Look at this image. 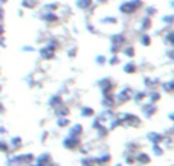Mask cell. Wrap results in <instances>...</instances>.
Returning a JSON list of instances; mask_svg holds the SVG:
<instances>
[{"instance_id": "obj_12", "label": "cell", "mask_w": 174, "mask_h": 166, "mask_svg": "<svg viewBox=\"0 0 174 166\" xmlns=\"http://www.w3.org/2000/svg\"><path fill=\"white\" fill-rule=\"evenodd\" d=\"M81 165H83V166H95V165H96V159H92V157L83 159V160H81Z\"/></svg>"}, {"instance_id": "obj_25", "label": "cell", "mask_w": 174, "mask_h": 166, "mask_svg": "<svg viewBox=\"0 0 174 166\" xmlns=\"http://www.w3.org/2000/svg\"><path fill=\"white\" fill-rule=\"evenodd\" d=\"M153 151H154L156 156H160V154H162V149H160L157 145H153Z\"/></svg>"}, {"instance_id": "obj_13", "label": "cell", "mask_w": 174, "mask_h": 166, "mask_svg": "<svg viewBox=\"0 0 174 166\" xmlns=\"http://www.w3.org/2000/svg\"><path fill=\"white\" fill-rule=\"evenodd\" d=\"M110 162V156L109 154H105V156H101V159H96V165H105V163H109Z\"/></svg>"}, {"instance_id": "obj_16", "label": "cell", "mask_w": 174, "mask_h": 166, "mask_svg": "<svg viewBox=\"0 0 174 166\" xmlns=\"http://www.w3.org/2000/svg\"><path fill=\"white\" fill-rule=\"evenodd\" d=\"M38 3V0H23V6L24 8H34Z\"/></svg>"}, {"instance_id": "obj_5", "label": "cell", "mask_w": 174, "mask_h": 166, "mask_svg": "<svg viewBox=\"0 0 174 166\" xmlns=\"http://www.w3.org/2000/svg\"><path fill=\"white\" fill-rule=\"evenodd\" d=\"M81 133H83V126L79 125V123L73 125L72 128L69 130V136L70 137H78V136H81Z\"/></svg>"}, {"instance_id": "obj_30", "label": "cell", "mask_w": 174, "mask_h": 166, "mask_svg": "<svg viewBox=\"0 0 174 166\" xmlns=\"http://www.w3.org/2000/svg\"><path fill=\"white\" fill-rule=\"evenodd\" d=\"M150 98H151V102H153V101H157L160 96H159V93H151V96H150Z\"/></svg>"}, {"instance_id": "obj_40", "label": "cell", "mask_w": 174, "mask_h": 166, "mask_svg": "<svg viewBox=\"0 0 174 166\" xmlns=\"http://www.w3.org/2000/svg\"><path fill=\"white\" fill-rule=\"evenodd\" d=\"M99 2H104V0H99Z\"/></svg>"}, {"instance_id": "obj_38", "label": "cell", "mask_w": 174, "mask_h": 166, "mask_svg": "<svg viewBox=\"0 0 174 166\" xmlns=\"http://www.w3.org/2000/svg\"><path fill=\"white\" fill-rule=\"evenodd\" d=\"M6 2V0H0V3H5Z\"/></svg>"}, {"instance_id": "obj_18", "label": "cell", "mask_w": 174, "mask_h": 166, "mask_svg": "<svg viewBox=\"0 0 174 166\" xmlns=\"http://www.w3.org/2000/svg\"><path fill=\"white\" fill-rule=\"evenodd\" d=\"M57 123H58V126L64 128V126H67V125H69V119H67V118H60Z\"/></svg>"}, {"instance_id": "obj_31", "label": "cell", "mask_w": 174, "mask_h": 166, "mask_svg": "<svg viewBox=\"0 0 174 166\" xmlns=\"http://www.w3.org/2000/svg\"><path fill=\"white\" fill-rule=\"evenodd\" d=\"M3 34H5V28H3V24L0 23V37H3Z\"/></svg>"}, {"instance_id": "obj_32", "label": "cell", "mask_w": 174, "mask_h": 166, "mask_svg": "<svg viewBox=\"0 0 174 166\" xmlns=\"http://www.w3.org/2000/svg\"><path fill=\"white\" fill-rule=\"evenodd\" d=\"M110 62H112V64H118V62H119V59H118V57H113Z\"/></svg>"}, {"instance_id": "obj_37", "label": "cell", "mask_w": 174, "mask_h": 166, "mask_svg": "<svg viewBox=\"0 0 174 166\" xmlns=\"http://www.w3.org/2000/svg\"><path fill=\"white\" fill-rule=\"evenodd\" d=\"M170 119H173V120H174V113H171V114H170Z\"/></svg>"}, {"instance_id": "obj_9", "label": "cell", "mask_w": 174, "mask_h": 166, "mask_svg": "<svg viewBox=\"0 0 174 166\" xmlns=\"http://www.w3.org/2000/svg\"><path fill=\"white\" fill-rule=\"evenodd\" d=\"M49 104H50L53 108H58V107H61V105H63V99H61L60 96H53V98H50Z\"/></svg>"}, {"instance_id": "obj_2", "label": "cell", "mask_w": 174, "mask_h": 166, "mask_svg": "<svg viewBox=\"0 0 174 166\" xmlns=\"http://www.w3.org/2000/svg\"><path fill=\"white\" fill-rule=\"evenodd\" d=\"M55 46H53V43H50V44H47L46 47H43L41 50H40V55H41V58L43 59H52L53 58V55H55Z\"/></svg>"}, {"instance_id": "obj_24", "label": "cell", "mask_w": 174, "mask_h": 166, "mask_svg": "<svg viewBox=\"0 0 174 166\" xmlns=\"http://www.w3.org/2000/svg\"><path fill=\"white\" fill-rule=\"evenodd\" d=\"M164 21H167V24H173L174 15H167V17H164Z\"/></svg>"}, {"instance_id": "obj_20", "label": "cell", "mask_w": 174, "mask_h": 166, "mask_svg": "<svg viewBox=\"0 0 174 166\" xmlns=\"http://www.w3.org/2000/svg\"><path fill=\"white\" fill-rule=\"evenodd\" d=\"M127 73H135L136 72V66L135 64H133V62H130V64H127L125 66V69H124Z\"/></svg>"}, {"instance_id": "obj_6", "label": "cell", "mask_w": 174, "mask_h": 166, "mask_svg": "<svg viewBox=\"0 0 174 166\" xmlns=\"http://www.w3.org/2000/svg\"><path fill=\"white\" fill-rule=\"evenodd\" d=\"M116 98H118L119 101H121V102H124V101H127V99H130V98H131V90H130V88H124V90H122L121 93H119Z\"/></svg>"}, {"instance_id": "obj_14", "label": "cell", "mask_w": 174, "mask_h": 166, "mask_svg": "<svg viewBox=\"0 0 174 166\" xmlns=\"http://www.w3.org/2000/svg\"><path fill=\"white\" fill-rule=\"evenodd\" d=\"M90 3H92V0H78V2H76V5L79 8H83V9H87L90 6Z\"/></svg>"}, {"instance_id": "obj_1", "label": "cell", "mask_w": 174, "mask_h": 166, "mask_svg": "<svg viewBox=\"0 0 174 166\" xmlns=\"http://www.w3.org/2000/svg\"><path fill=\"white\" fill-rule=\"evenodd\" d=\"M141 6H142V2H141V0H131V2L122 3L121 8H119V11L124 12V14H133V12H136Z\"/></svg>"}, {"instance_id": "obj_23", "label": "cell", "mask_w": 174, "mask_h": 166, "mask_svg": "<svg viewBox=\"0 0 174 166\" xmlns=\"http://www.w3.org/2000/svg\"><path fill=\"white\" fill-rule=\"evenodd\" d=\"M141 43H142L144 46H148V44H150V37L147 35V34L142 35V37H141Z\"/></svg>"}, {"instance_id": "obj_34", "label": "cell", "mask_w": 174, "mask_h": 166, "mask_svg": "<svg viewBox=\"0 0 174 166\" xmlns=\"http://www.w3.org/2000/svg\"><path fill=\"white\" fill-rule=\"evenodd\" d=\"M168 57H170L171 59H174V49H173V50H171V52L168 54Z\"/></svg>"}, {"instance_id": "obj_39", "label": "cell", "mask_w": 174, "mask_h": 166, "mask_svg": "<svg viewBox=\"0 0 174 166\" xmlns=\"http://www.w3.org/2000/svg\"><path fill=\"white\" fill-rule=\"evenodd\" d=\"M0 92H2V87H0Z\"/></svg>"}, {"instance_id": "obj_29", "label": "cell", "mask_w": 174, "mask_h": 166, "mask_svg": "<svg viewBox=\"0 0 174 166\" xmlns=\"http://www.w3.org/2000/svg\"><path fill=\"white\" fill-rule=\"evenodd\" d=\"M144 98H145V93H144V92H142V93H138V95H136V101H142Z\"/></svg>"}, {"instance_id": "obj_41", "label": "cell", "mask_w": 174, "mask_h": 166, "mask_svg": "<svg viewBox=\"0 0 174 166\" xmlns=\"http://www.w3.org/2000/svg\"><path fill=\"white\" fill-rule=\"evenodd\" d=\"M118 166H121V165H118Z\"/></svg>"}, {"instance_id": "obj_10", "label": "cell", "mask_w": 174, "mask_h": 166, "mask_svg": "<svg viewBox=\"0 0 174 166\" xmlns=\"http://www.w3.org/2000/svg\"><path fill=\"white\" fill-rule=\"evenodd\" d=\"M20 146H21V139H20V137H12V139H11V145H9V148L17 149V148H20Z\"/></svg>"}, {"instance_id": "obj_7", "label": "cell", "mask_w": 174, "mask_h": 166, "mask_svg": "<svg viewBox=\"0 0 174 166\" xmlns=\"http://www.w3.org/2000/svg\"><path fill=\"white\" fill-rule=\"evenodd\" d=\"M148 139L153 142V145H159V143L164 140V137L160 136V134H157V133H150V134H148Z\"/></svg>"}, {"instance_id": "obj_27", "label": "cell", "mask_w": 174, "mask_h": 166, "mask_svg": "<svg viewBox=\"0 0 174 166\" xmlns=\"http://www.w3.org/2000/svg\"><path fill=\"white\" fill-rule=\"evenodd\" d=\"M150 26H151V24H150V18H145V21L142 24V29H148Z\"/></svg>"}, {"instance_id": "obj_22", "label": "cell", "mask_w": 174, "mask_h": 166, "mask_svg": "<svg viewBox=\"0 0 174 166\" xmlns=\"http://www.w3.org/2000/svg\"><path fill=\"white\" fill-rule=\"evenodd\" d=\"M164 90H167V92H173V90H174V81L164 84Z\"/></svg>"}, {"instance_id": "obj_8", "label": "cell", "mask_w": 174, "mask_h": 166, "mask_svg": "<svg viewBox=\"0 0 174 166\" xmlns=\"http://www.w3.org/2000/svg\"><path fill=\"white\" fill-rule=\"evenodd\" d=\"M142 111H144V114H145L147 118H151L153 114L156 113V105H153V104L151 105H147V107H144Z\"/></svg>"}, {"instance_id": "obj_36", "label": "cell", "mask_w": 174, "mask_h": 166, "mask_svg": "<svg viewBox=\"0 0 174 166\" xmlns=\"http://www.w3.org/2000/svg\"><path fill=\"white\" fill-rule=\"evenodd\" d=\"M3 111V105H2V102H0V113Z\"/></svg>"}, {"instance_id": "obj_11", "label": "cell", "mask_w": 174, "mask_h": 166, "mask_svg": "<svg viewBox=\"0 0 174 166\" xmlns=\"http://www.w3.org/2000/svg\"><path fill=\"white\" fill-rule=\"evenodd\" d=\"M138 162L142 163V165H148V163L151 162V159L147 156V154H139V156H138Z\"/></svg>"}, {"instance_id": "obj_3", "label": "cell", "mask_w": 174, "mask_h": 166, "mask_svg": "<svg viewBox=\"0 0 174 166\" xmlns=\"http://www.w3.org/2000/svg\"><path fill=\"white\" fill-rule=\"evenodd\" d=\"M64 148H69V149H76L79 148V145H81V142H79V137H67L64 139Z\"/></svg>"}, {"instance_id": "obj_15", "label": "cell", "mask_w": 174, "mask_h": 166, "mask_svg": "<svg viewBox=\"0 0 174 166\" xmlns=\"http://www.w3.org/2000/svg\"><path fill=\"white\" fill-rule=\"evenodd\" d=\"M44 20L49 21V23H53V21H57V20H58V17H57L55 14H52V12H47V14L44 15Z\"/></svg>"}, {"instance_id": "obj_4", "label": "cell", "mask_w": 174, "mask_h": 166, "mask_svg": "<svg viewBox=\"0 0 174 166\" xmlns=\"http://www.w3.org/2000/svg\"><path fill=\"white\" fill-rule=\"evenodd\" d=\"M124 120L128 123H131L133 126H138V125H141V120H139V118L138 116H135V114H125L124 116Z\"/></svg>"}, {"instance_id": "obj_17", "label": "cell", "mask_w": 174, "mask_h": 166, "mask_svg": "<svg viewBox=\"0 0 174 166\" xmlns=\"http://www.w3.org/2000/svg\"><path fill=\"white\" fill-rule=\"evenodd\" d=\"M81 114H83L84 118H90V116H93V110L89 108V107H84L83 111H81Z\"/></svg>"}, {"instance_id": "obj_33", "label": "cell", "mask_w": 174, "mask_h": 166, "mask_svg": "<svg viewBox=\"0 0 174 166\" xmlns=\"http://www.w3.org/2000/svg\"><path fill=\"white\" fill-rule=\"evenodd\" d=\"M148 14H156V9L154 8H148Z\"/></svg>"}, {"instance_id": "obj_21", "label": "cell", "mask_w": 174, "mask_h": 166, "mask_svg": "<svg viewBox=\"0 0 174 166\" xmlns=\"http://www.w3.org/2000/svg\"><path fill=\"white\" fill-rule=\"evenodd\" d=\"M122 41H124L122 34H118L116 37H113V43H116V46H119V43H122Z\"/></svg>"}, {"instance_id": "obj_19", "label": "cell", "mask_w": 174, "mask_h": 166, "mask_svg": "<svg viewBox=\"0 0 174 166\" xmlns=\"http://www.w3.org/2000/svg\"><path fill=\"white\" fill-rule=\"evenodd\" d=\"M9 151V145L5 140H0V152H8Z\"/></svg>"}, {"instance_id": "obj_26", "label": "cell", "mask_w": 174, "mask_h": 166, "mask_svg": "<svg viewBox=\"0 0 174 166\" xmlns=\"http://www.w3.org/2000/svg\"><path fill=\"white\" fill-rule=\"evenodd\" d=\"M167 40L174 46V32H171V34H168V35H167Z\"/></svg>"}, {"instance_id": "obj_35", "label": "cell", "mask_w": 174, "mask_h": 166, "mask_svg": "<svg viewBox=\"0 0 174 166\" xmlns=\"http://www.w3.org/2000/svg\"><path fill=\"white\" fill-rule=\"evenodd\" d=\"M98 62L101 64V62H105V58H102V57H98Z\"/></svg>"}, {"instance_id": "obj_28", "label": "cell", "mask_w": 174, "mask_h": 166, "mask_svg": "<svg viewBox=\"0 0 174 166\" xmlns=\"http://www.w3.org/2000/svg\"><path fill=\"white\" fill-rule=\"evenodd\" d=\"M125 54H127V55H130V57H133V55H135V50H133V47H131V46H128V49H125Z\"/></svg>"}]
</instances>
